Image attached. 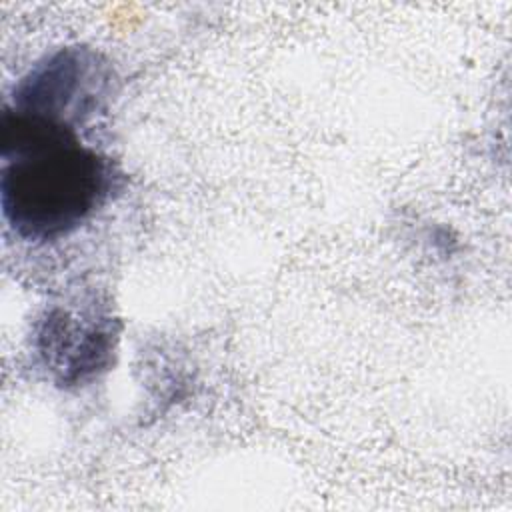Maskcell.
Segmentation results:
<instances>
[{"label": "cell", "instance_id": "7a4b0ae2", "mask_svg": "<svg viewBox=\"0 0 512 512\" xmlns=\"http://www.w3.org/2000/svg\"><path fill=\"white\" fill-rule=\"evenodd\" d=\"M118 342V322L96 294L46 304L30 332V352L58 388H82L104 374Z\"/></svg>", "mask_w": 512, "mask_h": 512}, {"label": "cell", "instance_id": "3957f363", "mask_svg": "<svg viewBox=\"0 0 512 512\" xmlns=\"http://www.w3.org/2000/svg\"><path fill=\"white\" fill-rule=\"evenodd\" d=\"M116 72L88 46H62L38 58L12 86L10 110L70 128H84L108 110Z\"/></svg>", "mask_w": 512, "mask_h": 512}, {"label": "cell", "instance_id": "6da1fadb", "mask_svg": "<svg viewBox=\"0 0 512 512\" xmlns=\"http://www.w3.org/2000/svg\"><path fill=\"white\" fill-rule=\"evenodd\" d=\"M0 210L26 244H52L90 224L122 190L116 162L76 128L2 108Z\"/></svg>", "mask_w": 512, "mask_h": 512}]
</instances>
